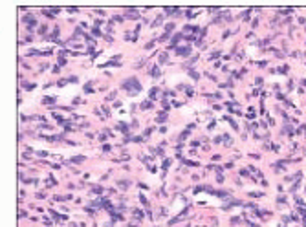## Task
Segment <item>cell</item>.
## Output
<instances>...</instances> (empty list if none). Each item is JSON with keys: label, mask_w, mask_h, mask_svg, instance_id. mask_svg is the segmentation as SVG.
I'll return each mask as SVG.
<instances>
[{"label": "cell", "mask_w": 306, "mask_h": 227, "mask_svg": "<svg viewBox=\"0 0 306 227\" xmlns=\"http://www.w3.org/2000/svg\"><path fill=\"white\" fill-rule=\"evenodd\" d=\"M123 88H126V90L130 88L132 92H136V90H139L141 86H139V82H136V81H126L125 84H123Z\"/></svg>", "instance_id": "obj_1"}, {"label": "cell", "mask_w": 306, "mask_h": 227, "mask_svg": "<svg viewBox=\"0 0 306 227\" xmlns=\"http://www.w3.org/2000/svg\"><path fill=\"white\" fill-rule=\"evenodd\" d=\"M178 53H182V55H187V53H189V48H180V50H178Z\"/></svg>", "instance_id": "obj_2"}]
</instances>
